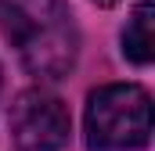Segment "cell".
Returning a JSON list of instances; mask_svg holds the SVG:
<instances>
[{
    "label": "cell",
    "mask_w": 155,
    "mask_h": 151,
    "mask_svg": "<svg viewBox=\"0 0 155 151\" xmlns=\"http://www.w3.org/2000/svg\"><path fill=\"white\" fill-rule=\"evenodd\" d=\"M0 29L40 79H61L76 65L79 36L61 0H0Z\"/></svg>",
    "instance_id": "1"
},
{
    "label": "cell",
    "mask_w": 155,
    "mask_h": 151,
    "mask_svg": "<svg viewBox=\"0 0 155 151\" xmlns=\"http://www.w3.org/2000/svg\"><path fill=\"white\" fill-rule=\"evenodd\" d=\"M152 137V97L137 83H108L87 101V144L94 151H134Z\"/></svg>",
    "instance_id": "2"
},
{
    "label": "cell",
    "mask_w": 155,
    "mask_h": 151,
    "mask_svg": "<svg viewBox=\"0 0 155 151\" xmlns=\"http://www.w3.org/2000/svg\"><path fill=\"white\" fill-rule=\"evenodd\" d=\"M11 133L22 151H61L69 144V108L43 90H25L11 108Z\"/></svg>",
    "instance_id": "3"
},
{
    "label": "cell",
    "mask_w": 155,
    "mask_h": 151,
    "mask_svg": "<svg viewBox=\"0 0 155 151\" xmlns=\"http://www.w3.org/2000/svg\"><path fill=\"white\" fill-rule=\"evenodd\" d=\"M152 25H155V4L144 0V4L134 7L130 22L123 29V54L137 65H148L155 58V29Z\"/></svg>",
    "instance_id": "4"
},
{
    "label": "cell",
    "mask_w": 155,
    "mask_h": 151,
    "mask_svg": "<svg viewBox=\"0 0 155 151\" xmlns=\"http://www.w3.org/2000/svg\"><path fill=\"white\" fill-rule=\"evenodd\" d=\"M97 7H112V4H119V0H94Z\"/></svg>",
    "instance_id": "5"
}]
</instances>
